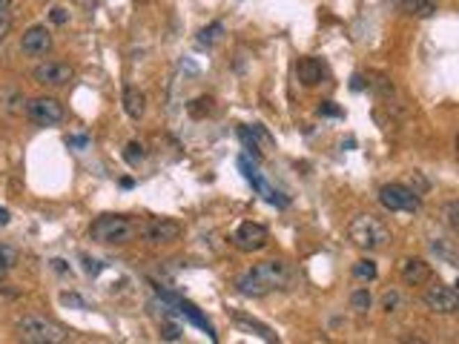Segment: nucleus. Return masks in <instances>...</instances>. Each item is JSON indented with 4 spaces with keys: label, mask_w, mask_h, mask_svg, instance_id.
Returning <instances> with one entry per match:
<instances>
[{
    "label": "nucleus",
    "mask_w": 459,
    "mask_h": 344,
    "mask_svg": "<svg viewBox=\"0 0 459 344\" xmlns=\"http://www.w3.org/2000/svg\"><path fill=\"white\" fill-rule=\"evenodd\" d=\"M17 336L26 344H61V341H66V330L43 316H23L17 321Z\"/></svg>",
    "instance_id": "obj_4"
},
{
    "label": "nucleus",
    "mask_w": 459,
    "mask_h": 344,
    "mask_svg": "<svg viewBox=\"0 0 459 344\" xmlns=\"http://www.w3.org/2000/svg\"><path fill=\"white\" fill-rule=\"evenodd\" d=\"M399 6L405 15H414V17H430L437 12V3H433V0H399Z\"/></svg>",
    "instance_id": "obj_15"
},
{
    "label": "nucleus",
    "mask_w": 459,
    "mask_h": 344,
    "mask_svg": "<svg viewBox=\"0 0 459 344\" xmlns=\"http://www.w3.org/2000/svg\"><path fill=\"white\" fill-rule=\"evenodd\" d=\"M224 35V23L221 20H215V23H210L207 29H201V35H199V43L201 46H212L215 40H219Z\"/></svg>",
    "instance_id": "obj_18"
},
{
    "label": "nucleus",
    "mask_w": 459,
    "mask_h": 344,
    "mask_svg": "<svg viewBox=\"0 0 459 344\" xmlns=\"http://www.w3.org/2000/svg\"><path fill=\"white\" fill-rule=\"evenodd\" d=\"M365 86H368V83H365V78H361V75H353V78H350V89H353V92H361Z\"/></svg>",
    "instance_id": "obj_29"
},
{
    "label": "nucleus",
    "mask_w": 459,
    "mask_h": 344,
    "mask_svg": "<svg viewBox=\"0 0 459 344\" xmlns=\"http://www.w3.org/2000/svg\"><path fill=\"white\" fill-rule=\"evenodd\" d=\"M32 78L35 83L40 86H66L72 78H75V72H72V66L63 63V60H46V63H38L32 69Z\"/></svg>",
    "instance_id": "obj_10"
},
{
    "label": "nucleus",
    "mask_w": 459,
    "mask_h": 344,
    "mask_svg": "<svg viewBox=\"0 0 459 344\" xmlns=\"http://www.w3.org/2000/svg\"><path fill=\"white\" fill-rule=\"evenodd\" d=\"M445 215H448L451 229H459V201H451V204L445 206Z\"/></svg>",
    "instance_id": "obj_23"
},
{
    "label": "nucleus",
    "mask_w": 459,
    "mask_h": 344,
    "mask_svg": "<svg viewBox=\"0 0 459 344\" xmlns=\"http://www.w3.org/2000/svg\"><path fill=\"white\" fill-rule=\"evenodd\" d=\"M61 302H63V304H72V307H78V310H86V302H84L81 295H75V293H63Z\"/></svg>",
    "instance_id": "obj_24"
},
{
    "label": "nucleus",
    "mask_w": 459,
    "mask_h": 344,
    "mask_svg": "<svg viewBox=\"0 0 459 344\" xmlns=\"http://www.w3.org/2000/svg\"><path fill=\"white\" fill-rule=\"evenodd\" d=\"M270 241V233H267V227L264 224H256V221H244L238 229H235V236H233V244L241 249V252H258L264 249Z\"/></svg>",
    "instance_id": "obj_9"
},
{
    "label": "nucleus",
    "mask_w": 459,
    "mask_h": 344,
    "mask_svg": "<svg viewBox=\"0 0 459 344\" xmlns=\"http://www.w3.org/2000/svg\"><path fill=\"white\" fill-rule=\"evenodd\" d=\"M69 20V15H66V9H61V6H55L52 9V23H58V26H61V23H66Z\"/></svg>",
    "instance_id": "obj_27"
},
{
    "label": "nucleus",
    "mask_w": 459,
    "mask_h": 344,
    "mask_svg": "<svg viewBox=\"0 0 459 344\" xmlns=\"http://www.w3.org/2000/svg\"><path fill=\"white\" fill-rule=\"evenodd\" d=\"M376 264L371 261V259H361V261H356L353 264V275H356V279H361V281H373L376 279Z\"/></svg>",
    "instance_id": "obj_19"
},
{
    "label": "nucleus",
    "mask_w": 459,
    "mask_h": 344,
    "mask_svg": "<svg viewBox=\"0 0 459 344\" xmlns=\"http://www.w3.org/2000/svg\"><path fill=\"white\" fill-rule=\"evenodd\" d=\"M399 304H402V295H399L396 290H388V293H384V298H382V310H384V313H396Z\"/></svg>",
    "instance_id": "obj_21"
},
{
    "label": "nucleus",
    "mask_w": 459,
    "mask_h": 344,
    "mask_svg": "<svg viewBox=\"0 0 459 344\" xmlns=\"http://www.w3.org/2000/svg\"><path fill=\"white\" fill-rule=\"evenodd\" d=\"M319 115H330V118H339V115H342V109H339V106H333L330 101H325V104L319 106Z\"/></svg>",
    "instance_id": "obj_25"
},
{
    "label": "nucleus",
    "mask_w": 459,
    "mask_h": 344,
    "mask_svg": "<svg viewBox=\"0 0 459 344\" xmlns=\"http://www.w3.org/2000/svg\"><path fill=\"white\" fill-rule=\"evenodd\" d=\"M371 304H373V295H371L368 287L353 290V295H350V307H353V313H368Z\"/></svg>",
    "instance_id": "obj_16"
},
{
    "label": "nucleus",
    "mask_w": 459,
    "mask_h": 344,
    "mask_svg": "<svg viewBox=\"0 0 459 344\" xmlns=\"http://www.w3.org/2000/svg\"><path fill=\"white\" fill-rule=\"evenodd\" d=\"M9 9H12V0H0V17H12Z\"/></svg>",
    "instance_id": "obj_30"
},
{
    "label": "nucleus",
    "mask_w": 459,
    "mask_h": 344,
    "mask_svg": "<svg viewBox=\"0 0 459 344\" xmlns=\"http://www.w3.org/2000/svg\"><path fill=\"white\" fill-rule=\"evenodd\" d=\"M9 32H12V17H0V43L6 40Z\"/></svg>",
    "instance_id": "obj_26"
},
{
    "label": "nucleus",
    "mask_w": 459,
    "mask_h": 344,
    "mask_svg": "<svg viewBox=\"0 0 459 344\" xmlns=\"http://www.w3.org/2000/svg\"><path fill=\"white\" fill-rule=\"evenodd\" d=\"M124 158H127V161H130V164L135 167V164H138V161L143 158V147H141L138 141H130V144H127V155H124Z\"/></svg>",
    "instance_id": "obj_22"
},
{
    "label": "nucleus",
    "mask_w": 459,
    "mask_h": 344,
    "mask_svg": "<svg viewBox=\"0 0 459 344\" xmlns=\"http://www.w3.org/2000/svg\"><path fill=\"white\" fill-rule=\"evenodd\" d=\"M379 204L391 213H417L419 210V195L407 190L405 183H384L379 190Z\"/></svg>",
    "instance_id": "obj_5"
},
{
    "label": "nucleus",
    "mask_w": 459,
    "mask_h": 344,
    "mask_svg": "<svg viewBox=\"0 0 459 344\" xmlns=\"http://www.w3.org/2000/svg\"><path fill=\"white\" fill-rule=\"evenodd\" d=\"M402 279L410 287H422V284H428L433 279V270L422 259H407V261H402Z\"/></svg>",
    "instance_id": "obj_12"
},
{
    "label": "nucleus",
    "mask_w": 459,
    "mask_h": 344,
    "mask_svg": "<svg viewBox=\"0 0 459 344\" xmlns=\"http://www.w3.org/2000/svg\"><path fill=\"white\" fill-rule=\"evenodd\" d=\"M0 224H9V210H3V206H0Z\"/></svg>",
    "instance_id": "obj_32"
},
{
    "label": "nucleus",
    "mask_w": 459,
    "mask_h": 344,
    "mask_svg": "<svg viewBox=\"0 0 459 344\" xmlns=\"http://www.w3.org/2000/svg\"><path fill=\"white\" fill-rule=\"evenodd\" d=\"M164 338L176 341V338H181V330H178V327H173V325H166V327H164Z\"/></svg>",
    "instance_id": "obj_28"
},
{
    "label": "nucleus",
    "mask_w": 459,
    "mask_h": 344,
    "mask_svg": "<svg viewBox=\"0 0 459 344\" xmlns=\"http://www.w3.org/2000/svg\"><path fill=\"white\" fill-rule=\"evenodd\" d=\"M20 49H23V55H29V58L49 55L52 52V32L46 26L26 29V32H23V38H20Z\"/></svg>",
    "instance_id": "obj_11"
},
{
    "label": "nucleus",
    "mask_w": 459,
    "mask_h": 344,
    "mask_svg": "<svg viewBox=\"0 0 459 344\" xmlns=\"http://www.w3.org/2000/svg\"><path fill=\"white\" fill-rule=\"evenodd\" d=\"M181 224L178 221H173V218H153V221H147V224H141L138 227V236L147 241V244H176L178 238H181Z\"/></svg>",
    "instance_id": "obj_6"
},
{
    "label": "nucleus",
    "mask_w": 459,
    "mask_h": 344,
    "mask_svg": "<svg viewBox=\"0 0 459 344\" xmlns=\"http://www.w3.org/2000/svg\"><path fill=\"white\" fill-rule=\"evenodd\" d=\"M293 279V270H290L284 261L273 259V261H261L256 267H250L244 275H238V293L241 295H250V298H261L273 290H284Z\"/></svg>",
    "instance_id": "obj_1"
},
{
    "label": "nucleus",
    "mask_w": 459,
    "mask_h": 344,
    "mask_svg": "<svg viewBox=\"0 0 459 344\" xmlns=\"http://www.w3.org/2000/svg\"><path fill=\"white\" fill-rule=\"evenodd\" d=\"M124 112L130 115L132 121L143 118V112H147V98H143V92L138 86H127L124 89Z\"/></svg>",
    "instance_id": "obj_14"
},
{
    "label": "nucleus",
    "mask_w": 459,
    "mask_h": 344,
    "mask_svg": "<svg viewBox=\"0 0 459 344\" xmlns=\"http://www.w3.org/2000/svg\"><path fill=\"white\" fill-rule=\"evenodd\" d=\"M430 249L437 252L439 259H445V264L456 267V261H459V259H456V249H453V247H451L448 241H433V244H430Z\"/></svg>",
    "instance_id": "obj_20"
},
{
    "label": "nucleus",
    "mask_w": 459,
    "mask_h": 344,
    "mask_svg": "<svg viewBox=\"0 0 459 344\" xmlns=\"http://www.w3.org/2000/svg\"><path fill=\"white\" fill-rule=\"evenodd\" d=\"M348 236L350 241L359 247V249H365V252H373V249H382V247H388L391 241V229L388 224H384L382 218L376 215H356L348 227Z\"/></svg>",
    "instance_id": "obj_2"
},
{
    "label": "nucleus",
    "mask_w": 459,
    "mask_h": 344,
    "mask_svg": "<svg viewBox=\"0 0 459 344\" xmlns=\"http://www.w3.org/2000/svg\"><path fill=\"white\" fill-rule=\"evenodd\" d=\"M15 264H17V252H15V247L0 244V279H6Z\"/></svg>",
    "instance_id": "obj_17"
},
{
    "label": "nucleus",
    "mask_w": 459,
    "mask_h": 344,
    "mask_svg": "<svg viewBox=\"0 0 459 344\" xmlns=\"http://www.w3.org/2000/svg\"><path fill=\"white\" fill-rule=\"evenodd\" d=\"M89 238L98 244H130L138 238V224L127 215H101L89 227Z\"/></svg>",
    "instance_id": "obj_3"
},
{
    "label": "nucleus",
    "mask_w": 459,
    "mask_h": 344,
    "mask_svg": "<svg viewBox=\"0 0 459 344\" xmlns=\"http://www.w3.org/2000/svg\"><path fill=\"white\" fill-rule=\"evenodd\" d=\"M422 302L430 313H439V316H453L459 310V293L451 284H430L422 295Z\"/></svg>",
    "instance_id": "obj_7"
},
{
    "label": "nucleus",
    "mask_w": 459,
    "mask_h": 344,
    "mask_svg": "<svg viewBox=\"0 0 459 344\" xmlns=\"http://www.w3.org/2000/svg\"><path fill=\"white\" fill-rule=\"evenodd\" d=\"M69 144H75V147H86V138H69Z\"/></svg>",
    "instance_id": "obj_31"
},
{
    "label": "nucleus",
    "mask_w": 459,
    "mask_h": 344,
    "mask_svg": "<svg viewBox=\"0 0 459 344\" xmlns=\"http://www.w3.org/2000/svg\"><path fill=\"white\" fill-rule=\"evenodd\" d=\"M325 75H327V69H325V63H322L319 58H302V60L296 63V78H299L304 86L322 83Z\"/></svg>",
    "instance_id": "obj_13"
},
{
    "label": "nucleus",
    "mask_w": 459,
    "mask_h": 344,
    "mask_svg": "<svg viewBox=\"0 0 459 344\" xmlns=\"http://www.w3.org/2000/svg\"><path fill=\"white\" fill-rule=\"evenodd\" d=\"M26 115L38 124V126H58L63 121V104L58 98H32L26 104Z\"/></svg>",
    "instance_id": "obj_8"
}]
</instances>
